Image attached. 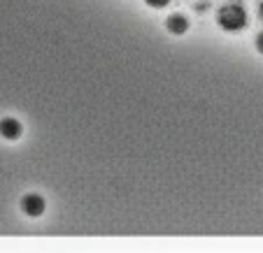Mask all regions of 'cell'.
Wrapping results in <instances>:
<instances>
[{"instance_id": "6da1fadb", "label": "cell", "mask_w": 263, "mask_h": 253, "mask_svg": "<svg viewBox=\"0 0 263 253\" xmlns=\"http://www.w3.org/2000/svg\"><path fill=\"white\" fill-rule=\"evenodd\" d=\"M217 21H219V26H221L223 30L235 33V30H242L245 26H247V12H245L242 5L231 3V5H226V7H221V10H219Z\"/></svg>"}, {"instance_id": "7a4b0ae2", "label": "cell", "mask_w": 263, "mask_h": 253, "mask_svg": "<svg viewBox=\"0 0 263 253\" xmlns=\"http://www.w3.org/2000/svg\"><path fill=\"white\" fill-rule=\"evenodd\" d=\"M21 209H24L26 216H33V219H37V216H42L45 214V198L42 195H26L24 200H21Z\"/></svg>"}, {"instance_id": "3957f363", "label": "cell", "mask_w": 263, "mask_h": 253, "mask_svg": "<svg viewBox=\"0 0 263 253\" xmlns=\"http://www.w3.org/2000/svg\"><path fill=\"white\" fill-rule=\"evenodd\" d=\"M21 133H24V125H21L16 119H3L0 121V135H3L5 139H16V137H21Z\"/></svg>"}, {"instance_id": "277c9868", "label": "cell", "mask_w": 263, "mask_h": 253, "mask_svg": "<svg viewBox=\"0 0 263 253\" xmlns=\"http://www.w3.org/2000/svg\"><path fill=\"white\" fill-rule=\"evenodd\" d=\"M165 26H168L170 33L184 35L186 30H189V19H186V16H182V14H173L168 21H165Z\"/></svg>"}, {"instance_id": "5b68a950", "label": "cell", "mask_w": 263, "mask_h": 253, "mask_svg": "<svg viewBox=\"0 0 263 253\" xmlns=\"http://www.w3.org/2000/svg\"><path fill=\"white\" fill-rule=\"evenodd\" d=\"M147 5H152V7H165L170 3V0H144Z\"/></svg>"}, {"instance_id": "8992f818", "label": "cell", "mask_w": 263, "mask_h": 253, "mask_svg": "<svg viewBox=\"0 0 263 253\" xmlns=\"http://www.w3.org/2000/svg\"><path fill=\"white\" fill-rule=\"evenodd\" d=\"M256 49H258V51H261V54H263V33H261V35H258V37H256Z\"/></svg>"}, {"instance_id": "52a82bcc", "label": "cell", "mask_w": 263, "mask_h": 253, "mask_svg": "<svg viewBox=\"0 0 263 253\" xmlns=\"http://www.w3.org/2000/svg\"><path fill=\"white\" fill-rule=\"evenodd\" d=\"M258 12H261V19H263V3H261V7H258Z\"/></svg>"}]
</instances>
